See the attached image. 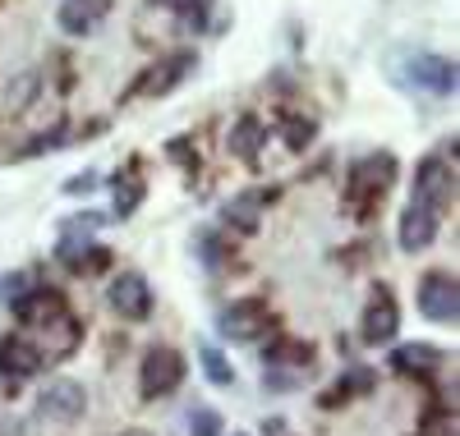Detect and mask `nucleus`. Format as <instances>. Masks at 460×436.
Returning a JSON list of instances; mask_svg holds the SVG:
<instances>
[{"mask_svg":"<svg viewBox=\"0 0 460 436\" xmlns=\"http://www.w3.org/2000/svg\"><path fill=\"white\" fill-rule=\"evenodd\" d=\"M396 184V156L392 152H373L364 161L350 166L345 175V212L355 221H373L387 203V188Z\"/></svg>","mask_w":460,"mask_h":436,"instance_id":"obj_1","label":"nucleus"},{"mask_svg":"<svg viewBox=\"0 0 460 436\" xmlns=\"http://www.w3.org/2000/svg\"><path fill=\"white\" fill-rule=\"evenodd\" d=\"M184 381V353L171 344H152L138 363V395L143 400H166Z\"/></svg>","mask_w":460,"mask_h":436,"instance_id":"obj_2","label":"nucleus"},{"mask_svg":"<svg viewBox=\"0 0 460 436\" xmlns=\"http://www.w3.org/2000/svg\"><path fill=\"white\" fill-rule=\"evenodd\" d=\"M277 327V317H272V308H267V299H235L226 312H221V336L226 340H235V344H253V340H262L267 331Z\"/></svg>","mask_w":460,"mask_h":436,"instance_id":"obj_3","label":"nucleus"},{"mask_svg":"<svg viewBox=\"0 0 460 436\" xmlns=\"http://www.w3.org/2000/svg\"><path fill=\"white\" fill-rule=\"evenodd\" d=\"M414 203H424V207H433L442 216L456 203V161H447V156H429V161L414 170Z\"/></svg>","mask_w":460,"mask_h":436,"instance_id":"obj_4","label":"nucleus"},{"mask_svg":"<svg viewBox=\"0 0 460 436\" xmlns=\"http://www.w3.org/2000/svg\"><path fill=\"white\" fill-rule=\"evenodd\" d=\"M309 363H314V349H309V344H299V340H281V344H272V353H267L262 386H272V390H290V386H299L304 377H309Z\"/></svg>","mask_w":460,"mask_h":436,"instance_id":"obj_5","label":"nucleus"},{"mask_svg":"<svg viewBox=\"0 0 460 436\" xmlns=\"http://www.w3.org/2000/svg\"><path fill=\"white\" fill-rule=\"evenodd\" d=\"M419 312L429 322H442V327H456V312H460V285L451 271H429L419 281Z\"/></svg>","mask_w":460,"mask_h":436,"instance_id":"obj_6","label":"nucleus"},{"mask_svg":"<svg viewBox=\"0 0 460 436\" xmlns=\"http://www.w3.org/2000/svg\"><path fill=\"white\" fill-rule=\"evenodd\" d=\"M106 299H111V308L120 312L125 322H147L152 308H157V299H152V285L143 281L138 271H120V275H115Z\"/></svg>","mask_w":460,"mask_h":436,"instance_id":"obj_7","label":"nucleus"},{"mask_svg":"<svg viewBox=\"0 0 460 436\" xmlns=\"http://www.w3.org/2000/svg\"><path fill=\"white\" fill-rule=\"evenodd\" d=\"M396 336H401V308H396L392 290L382 285V290H373V299H368V308H364L359 340H364V344H392Z\"/></svg>","mask_w":460,"mask_h":436,"instance_id":"obj_8","label":"nucleus"},{"mask_svg":"<svg viewBox=\"0 0 460 436\" xmlns=\"http://www.w3.org/2000/svg\"><path fill=\"white\" fill-rule=\"evenodd\" d=\"M37 409H42L47 423H79V418L88 414V390H84L79 381L60 377V381H51V386L42 390Z\"/></svg>","mask_w":460,"mask_h":436,"instance_id":"obj_9","label":"nucleus"},{"mask_svg":"<svg viewBox=\"0 0 460 436\" xmlns=\"http://www.w3.org/2000/svg\"><path fill=\"white\" fill-rule=\"evenodd\" d=\"M405 74H410V83H414V88H429V92H438V97H451L460 69H456V60H447V56L419 51V56L405 60Z\"/></svg>","mask_w":460,"mask_h":436,"instance_id":"obj_10","label":"nucleus"},{"mask_svg":"<svg viewBox=\"0 0 460 436\" xmlns=\"http://www.w3.org/2000/svg\"><path fill=\"white\" fill-rule=\"evenodd\" d=\"M438 225H442V216H438L433 207H424V203H414V197H410V207L401 212V225H396L401 253H424V249L438 240Z\"/></svg>","mask_w":460,"mask_h":436,"instance_id":"obj_11","label":"nucleus"},{"mask_svg":"<svg viewBox=\"0 0 460 436\" xmlns=\"http://www.w3.org/2000/svg\"><path fill=\"white\" fill-rule=\"evenodd\" d=\"M37 331L47 336L42 344H37V349H42V363H60V359H69V353L79 349V340H84V322H79V317H74L69 308H65L60 317H51L47 327H37Z\"/></svg>","mask_w":460,"mask_h":436,"instance_id":"obj_12","label":"nucleus"},{"mask_svg":"<svg viewBox=\"0 0 460 436\" xmlns=\"http://www.w3.org/2000/svg\"><path fill=\"white\" fill-rule=\"evenodd\" d=\"M42 372V349H37V340L28 336H5L0 340V377H14V381H28Z\"/></svg>","mask_w":460,"mask_h":436,"instance_id":"obj_13","label":"nucleus"},{"mask_svg":"<svg viewBox=\"0 0 460 436\" xmlns=\"http://www.w3.org/2000/svg\"><path fill=\"white\" fill-rule=\"evenodd\" d=\"M10 308H14V317H19L23 327H47L51 317H60L69 303H65L60 290H32V285H28L23 294L10 299Z\"/></svg>","mask_w":460,"mask_h":436,"instance_id":"obj_14","label":"nucleus"},{"mask_svg":"<svg viewBox=\"0 0 460 436\" xmlns=\"http://www.w3.org/2000/svg\"><path fill=\"white\" fill-rule=\"evenodd\" d=\"M111 5L115 0H60L56 19H60V28L69 37H88V32H97L111 19Z\"/></svg>","mask_w":460,"mask_h":436,"instance_id":"obj_15","label":"nucleus"},{"mask_svg":"<svg viewBox=\"0 0 460 436\" xmlns=\"http://www.w3.org/2000/svg\"><path fill=\"white\" fill-rule=\"evenodd\" d=\"M262 143H267V125L258 120V115H240L235 120V129H230V152L240 156V161H258V152H262Z\"/></svg>","mask_w":460,"mask_h":436,"instance_id":"obj_16","label":"nucleus"},{"mask_svg":"<svg viewBox=\"0 0 460 436\" xmlns=\"http://www.w3.org/2000/svg\"><path fill=\"white\" fill-rule=\"evenodd\" d=\"M438 368H442V353L429 349V344H410V349L392 353V372H401V377H429Z\"/></svg>","mask_w":460,"mask_h":436,"instance_id":"obj_17","label":"nucleus"},{"mask_svg":"<svg viewBox=\"0 0 460 436\" xmlns=\"http://www.w3.org/2000/svg\"><path fill=\"white\" fill-rule=\"evenodd\" d=\"M184 74H194V51H180V56H171L157 74H147L152 83L143 88V92H152V97H166L171 88H180L184 83Z\"/></svg>","mask_w":460,"mask_h":436,"instance_id":"obj_18","label":"nucleus"},{"mask_svg":"<svg viewBox=\"0 0 460 436\" xmlns=\"http://www.w3.org/2000/svg\"><path fill=\"white\" fill-rule=\"evenodd\" d=\"M272 197H277V188H267V193H244V197H235V203L226 207V221L235 225V230H244V234H253V230H258L262 203H272Z\"/></svg>","mask_w":460,"mask_h":436,"instance_id":"obj_19","label":"nucleus"},{"mask_svg":"<svg viewBox=\"0 0 460 436\" xmlns=\"http://www.w3.org/2000/svg\"><path fill=\"white\" fill-rule=\"evenodd\" d=\"M115 216H129L143 203V184H138V166H129L125 175H115Z\"/></svg>","mask_w":460,"mask_h":436,"instance_id":"obj_20","label":"nucleus"},{"mask_svg":"<svg viewBox=\"0 0 460 436\" xmlns=\"http://www.w3.org/2000/svg\"><path fill=\"white\" fill-rule=\"evenodd\" d=\"M152 5L171 10V14H175V19H184L189 28H203V23H208V14H212V0H152Z\"/></svg>","mask_w":460,"mask_h":436,"instance_id":"obj_21","label":"nucleus"},{"mask_svg":"<svg viewBox=\"0 0 460 436\" xmlns=\"http://www.w3.org/2000/svg\"><path fill=\"white\" fill-rule=\"evenodd\" d=\"M368 386H373V372H368V368H355V372L345 377V381H341L332 395H323V409H336V405H345L350 395H364Z\"/></svg>","mask_w":460,"mask_h":436,"instance_id":"obj_22","label":"nucleus"},{"mask_svg":"<svg viewBox=\"0 0 460 436\" xmlns=\"http://www.w3.org/2000/svg\"><path fill=\"white\" fill-rule=\"evenodd\" d=\"M199 359H203V372H208L212 386H235V368L221 359V349H217V344H203V349H199Z\"/></svg>","mask_w":460,"mask_h":436,"instance_id":"obj_23","label":"nucleus"},{"mask_svg":"<svg viewBox=\"0 0 460 436\" xmlns=\"http://www.w3.org/2000/svg\"><path fill=\"white\" fill-rule=\"evenodd\" d=\"M281 138H286V147L290 152H304L314 138H318V120H304V115H290L286 120V129H281Z\"/></svg>","mask_w":460,"mask_h":436,"instance_id":"obj_24","label":"nucleus"},{"mask_svg":"<svg viewBox=\"0 0 460 436\" xmlns=\"http://www.w3.org/2000/svg\"><path fill=\"white\" fill-rule=\"evenodd\" d=\"M194 249H199V257L217 271V266H226L230 262V249L221 244V234L217 230H199V240H194Z\"/></svg>","mask_w":460,"mask_h":436,"instance_id":"obj_25","label":"nucleus"},{"mask_svg":"<svg viewBox=\"0 0 460 436\" xmlns=\"http://www.w3.org/2000/svg\"><path fill=\"white\" fill-rule=\"evenodd\" d=\"M189 436H221V414L199 405L194 414H189Z\"/></svg>","mask_w":460,"mask_h":436,"instance_id":"obj_26","label":"nucleus"},{"mask_svg":"<svg viewBox=\"0 0 460 436\" xmlns=\"http://www.w3.org/2000/svg\"><path fill=\"white\" fill-rule=\"evenodd\" d=\"M65 138H69V125L60 120L56 129H47V134H37V138H32V143L23 147V156H42V152H51V147H60Z\"/></svg>","mask_w":460,"mask_h":436,"instance_id":"obj_27","label":"nucleus"},{"mask_svg":"<svg viewBox=\"0 0 460 436\" xmlns=\"http://www.w3.org/2000/svg\"><path fill=\"white\" fill-rule=\"evenodd\" d=\"M419 436H456V414L433 409V414L424 418V427H419Z\"/></svg>","mask_w":460,"mask_h":436,"instance_id":"obj_28","label":"nucleus"},{"mask_svg":"<svg viewBox=\"0 0 460 436\" xmlns=\"http://www.w3.org/2000/svg\"><path fill=\"white\" fill-rule=\"evenodd\" d=\"M93 184H97V170H84V175H74V179L65 184V193H69V197H84V193H93Z\"/></svg>","mask_w":460,"mask_h":436,"instance_id":"obj_29","label":"nucleus"},{"mask_svg":"<svg viewBox=\"0 0 460 436\" xmlns=\"http://www.w3.org/2000/svg\"><path fill=\"white\" fill-rule=\"evenodd\" d=\"M125 436H152V432H143V427H134V432H125Z\"/></svg>","mask_w":460,"mask_h":436,"instance_id":"obj_30","label":"nucleus"},{"mask_svg":"<svg viewBox=\"0 0 460 436\" xmlns=\"http://www.w3.org/2000/svg\"><path fill=\"white\" fill-rule=\"evenodd\" d=\"M0 436H5V432H0Z\"/></svg>","mask_w":460,"mask_h":436,"instance_id":"obj_31","label":"nucleus"}]
</instances>
